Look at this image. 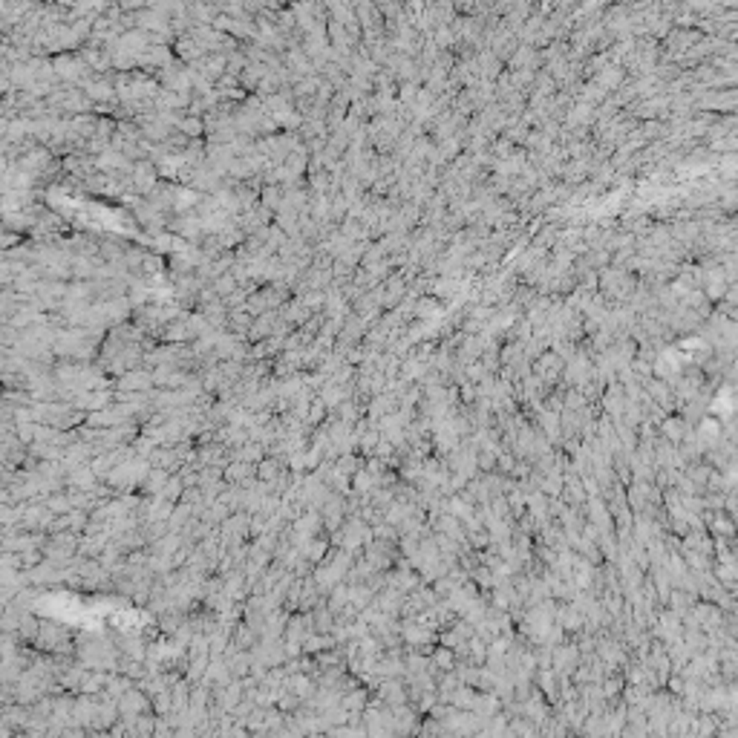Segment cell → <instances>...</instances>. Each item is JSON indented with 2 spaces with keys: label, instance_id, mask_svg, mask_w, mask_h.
I'll use <instances>...</instances> for the list:
<instances>
[{
  "label": "cell",
  "instance_id": "cell-1",
  "mask_svg": "<svg viewBox=\"0 0 738 738\" xmlns=\"http://www.w3.org/2000/svg\"><path fill=\"white\" fill-rule=\"evenodd\" d=\"M156 381H153V372L150 369H127L124 375H119V381L113 384V389L116 392H147V389H153Z\"/></svg>",
  "mask_w": 738,
  "mask_h": 738
},
{
  "label": "cell",
  "instance_id": "cell-2",
  "mask_svg": "<svg viewBox=\"0 0 738 738\" xmlns=\"http://www.w3.org/2000/svg\"><path fill=\"white\" fill-rule=\"evenodd\" d=\"M286 470H289V458L269 453L266 458H260V462H257V479L260 482H277Z\"/></svg>",
  "mask_w": 738,
  "mask_h": 738
},
{
  "label": "cell",
  "instance_id": "cell-3",
  "mask_svg": "<svg viewBox=\"0 0 738 738\" xmlns=\"http://www.w3.org/2000/svg\"><path fill=\"white\" fill-rule=\"evenodd\" d=\"M171 476H173V473H168V470L150 467V473H147L144 482L139 485V494L142 496H162V490H165V485H168Z\"/></svg>",
  "mask_w": 738,
  "mask_h": 738
},
{
  "label": "cell",
  "instance_id": "cell-4",
  "mask_svg": "<svg viewBox=\"0 0 738 738\" xmlns=\"http://www.w3.org/2000/svg\"><path fill=\"white\" fill-rule=\"evenodd\" d=\"M340 707L347 710V712H364L369 707V690H364V686H355V690L343 692Z\"/></svg>",
  "mask_w": 738,
  "mask_h": 738
},
{
  "label": "cell",
  "instance_id": "cell-5",
  "mask_svg": "<svg viewBox=\"0 0 738 738\" xmlns=\"http://www.w3.org/2000/svg\"><path fill=\"white\" fill-rule=\"evenodd\" d=\"M182 494H185V482H182V476H179V473H173V476L168 479V485H165V490H162V496L171 499V502H179V499H182Z\"/></svg>",
  "mask_w": 738,
  "mask_h": 738
},
{
  "label": "cell",
  "instance_id": "cell-6",
  "mask_svg": "<svg viewBox=\"0 0 738 738\" xmlns=\"http://www.w3.org/2000/svg\"><path fill=\"white\" fill-rule=\"evenodd\" d=\"M360 465H364V462H360L358 456H352V453H343V456H338V458H335V467H338V470H343V473H347V476H355V473L360 470Z\"/></svg>",
  "mask_w": 738,
  "mask_h": 738
}]
</instances>
